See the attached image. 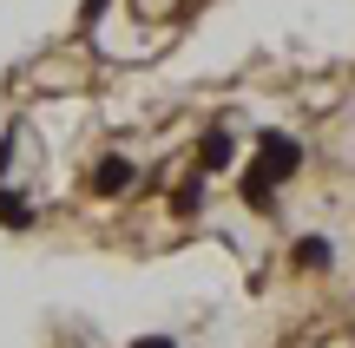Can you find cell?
Returning a JSON list of instances; mask_svg holds the SVG:
<instances>
[{"instance_id":"6","label":"cell","mask_w":355,"mask_h":348,"mask_svg":"<svg viewBox=\"0 0 355 348\" xmlns=\"http://www.w3.org/2000/svg\"><path fill=\"white\" fill-rule=\"evenodd\" d=\"M33 217H40V210H33V197H20V191H0V223H7V230H26Z\"/></svg>"},{"instance_id":"3","label":"cell","mask_w":355,"mask_h":348,"mask_svg":"<svg viewBox=\"0 0 355 348\" xmlns=\"http://www.w3.org/2000/svg\"><path fill=\"white\" fill-rule=\"evenodd\" d=\"M230 158H237V138H230L224 125H211V131H204V138H198V171H204V178H211V171H224Z\"/></svg>"},{"instance_id":"8","label":"cell","mask_w":355,"mask_h":348,"mask_svg":"<svg viewBox=\"0 0 355 348\" xmlns=\"http://www.w3.org/2000/svg\"><path fill=\"white\" fill-rule=\"evenodd\" d=\"M132 348H178V342H171V336H139Z\"/></svg>"},{"instance_id":"5","label":"cell","mask_w":355,"mask_h":348,"mask_svg":"<svg viewBox=\"0 0 355 348\" xmlns=\"http://www.w3.org/2000/svg\"><path fill=\"white\" fill-rule=\"evenodd\" d=\"M237 197H243L250 210H263V217L277 210V184H270V178H257V171H243V178H237Z\"/></svg>"},{"instance_id":"9","label":"cell","mask_w":355,"mask_h":348,"mask_svg":"<svg viewBox=\"0 0 355 348\" xmlns=\"http://www.w3.org/2000/svg\"><path fill=\"white\" fill-rule=\"evenodd\" d=\"M79 13H86V20H99V13H105V0H86V7H79Z\"/></svg>"},{"instance_id":"1","label":"cell","mask_w":355,"mask_h":348,"mask_svg":"<svg viewBox=\"0 0 355 348\" xmlns=\"http://www.w3.org/2000/svg\"><path fill=\"white\" fill-rule=\"evenodd\" d=\"M257 178H270V184H283V178H296L303 171V138H290V131H257Z\"/></svg>"},{"instance_id":"7","label":"cell","mask_w":355,"mask_h":348,"mask_svg":"<svg viewBox=\"0 0 355 348\" xmlns=\"http://www.w3.org/2000/svg\"><path fill=\"white\" fill-rule=\"evenodd\" d=\"M171 210H178V217H198V210H204V171H191V178L171 191Z\"/></svg>"},{"instance_id":"4","label":"cell","mask_w":355,"mask_h":348,"mask_svg":"<svg viewBox=\"0 0 355 348\" xmlns=\"http://www.w3.org/2000/svg\"><path fill=\"white\" fill-rule=\"evenodd\" d=\"M290 263H296V270H329L336 250H329V237L309 230V237H296V244H290Z\"/></svg>"},{"instance_id":"2","label":"cell","mask_w":355,"mask_h":348,"mask_svg":"<svg viewBox=\"0 0 355 348\" xmlns=\"http://www.w3.org/2000/svg\"><path fill=\"white\" fill-rule=\"evenodd\" d=\"M132 184H139V165H132V158H99V165H92V197H125Z\"/></svg>"}]
</instances>
